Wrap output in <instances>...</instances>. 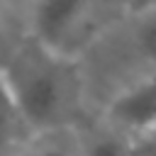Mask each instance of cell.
<instances>
[{
	"label": "cell",
	"instance_id": "obj_1",
	"mask_svg": "<svg viewBox=\"0 0 156 156\" xmlns=\"http://www.w3.org/2000/svg\"><path fill=\"white\" fill-rule=\"evenodd\" d=\"M2 73L32 134L68 129L83 95L73 56L58 54L29 37L2 66Z\"/></svg>",
	"mask_w": 156,
	"mask_h": 156
},
{
	"label": "cell",
	"instance_id": "obj_2",
	"mask_svg": "<svg viewBox=\"0 0 156 156\" xmlns=\"http://www.w3.org/2000/svg\"><path fill=\"white\" fill-rule=\"evenodd\" d=\"M90 15V0H37L32 7V39L73 56L71 49Z\"/></svg>",
	"mask_w": 156,
	"mask_h": 156
},
{
	"label": "cell",
	"instance_id": "obj_3",
	"mask_svg": "<svg viewBox=\"0 0 156 156\" xmlns=\"http://www.w3.org/2000/svg\"><path fill=\"white\" fill-rule=\"evenodd\" d=\"M112 127L129 136H141L156 129V71H149L124 90H119L110 105L107 117Z\"/></svg>",
	"mask_w": 156,
	"mask_h": 156
},
{
	"label": "cell",
	"instance_id": "obj_4",
	"mask_svg": "<svg viewBox=\"0 0 156 156\" xmlns=\"http://www.w3.org/2000/svg\"><path fill=\"white\" fill-rule=\"evenodd\" d=\"M32 134L24 124V117L15 102V95L7 85V78L0 68V156L12 154L24 144V136Z\"/></svg>",
	"mask_w": 156,
	"mask_h": 156
},
{
	"label": "cell",
	"instance_id": "obj_5",
	"mask_svg": "<svg viewBox=\"0 0 156 156\" xmlns=\"http://www.w3.org/2000/svg\"><path fill=\"white\" fill-rule=\"evenodd\" d=\"M68 129L58 132H46V134H34V141L22 144L7 156H83L80 141L68 139Z\"/></svg>",
	"mask_w": 156,
	"mask_h": 156
},
{
	"label": "cell",
	"instance_id": "obj_6",
	"mask_svg": "<svg viewBox=\"0 0 156 156\" xmlns=\"http://www.w3.org/2000/svg\"><path fill=\"white\" fill-rule=\"evenodd\" d=\"M134 139L136 136H129L127 132H122L107 122L105 129L95 132L85 144H80V151H83V156H129Z\"/></svg>",
	"mask_w": 156,
	"mask_h": 156
},
{
	"label": "cell",
	"instance_id": "obj_7",
	"mask_svg": "<svg viewBox=\"0 0 156 156\" xmlns=\"http://www.w3.org/2000/svg\"><path fill=\"white\" fill-rule=\"evenodd\" d=\"M134 46L151 71H156V2L141 10L134 24Z\"/></svg>",
	"mask_w": 156,
	"mask_h": 156
},
{
	"label": "cell",
	"instance_id": "obj_8",
	"mask_svg": "<svg viewBox=\"0 0 156 156\" xmlns=\"http://www.w3.org/2000/svg\"><path fill=\"white\" fill-rule=\"evenodd\" d=\"M129 156H156V132L141 134L134 139Z\"/></svg>",
	"mask_w": 156,
	"mask_h": 156
},
{
	"label": "cell",
	"instance_id": "obj_9",
	"mask_svg": "<svg viewBox=\"0 0 156 156\" xmlns=\"http://www.w3.org/2000/svg\"><path fill=\"white\" fill-rule=\"evenodd\" d=\"M2 5H5V0H0V12H2Z\"/></svg>",
	"mask_w": 156,
	"mask_h": 156
},
{
	"label": "cell",
	"instance_id": "obj_10",
	"mask_svg": "<svg viewBox=\"0 0 156 156\" xmlns=\"http://www.w3.org/2000/svg\"><path fill=\"white\" fill-rule=\"evenodd\" d=\"M154 132H156V129H154Z\"/></svg>",
	"mask_w": 156,
	"mask_h": 156
}]
</instances>
